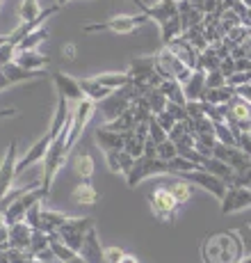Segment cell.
<instances>
[{"instance_id": "60", "label": "cell", "mask_w": 251, "mask_h": 263, "mask_svg": "<svg viewBox=\"0 0 251 263\" xmlns=\"http://www.w3.org/2000/svg\"><path fill=\"white\" fill-rule=\"evenodd\" d=\"M174 3H180V0H174Z\"/></svg>"}, {"instance_id": "44", "label": "cell", "mask_w": 251, "mask_h": 263, "mask_svg": "<svg viewBox=\"0 0 251 263\" xmlns=\"http://www.w3.org/2000/svg\"><path fill=\"white\" fill-rule=\"evenodd\" d=\"M14 55H16V46H14V44L7 39V42L0 46V69H3L7 62H12Z\"/></svg>"}, {"instance_id": "13", "label": "cell", "mask_w": 251, "mask_h": 263, "mask_svg": "<svg viewBox=\"0 0 251 263\" xmlns=\"http://www.w3.org/2000/svg\"><path fill=\"white\" fill-rule=\"evenodd\" d=\"M135 3L139 5L142 14L149 21H153L158 25H162L164 21H169L172 16L178 14V3H174V0H158L155 5H147V3H142V0H135Z\"/></svg>"}, {"instance_id": "22", "label": "cell", "mask_w": 251, "mask_h": 263, "mask_svg": "<svg viewBox=\"0 0 251 263\" xmlns=\"http://www.w3.org/2000/svg\"><path fill=\"white\" fill-rule=\"evenodd\" d=\"M0 73L5 76V78L9 80V85H16V83H23V80H37V78H41L44 71H28V69H23V67H18L16 62H7L3 69H0Z\"/></svg>"}, {"instance_id": "52", "label": "cell", "mask_w": 251, "mask_h": 263, "mask_svg": "<svg viewBox=\"0 0 251 263\" xmlns=\"http://www.w3.org/2000/svg\"><path fill=\"white\" fill-rule=\"evenodd\" d=\"M16 115H18L16 108H5V110H0V119H5V117H16Z\"/></svg>"}, {"instance_id": "10", "label": "cell", "mask_w": 251, "mask_h": 263, "mask_svg": "<svg viewBox=\"0 0 251 263\" xmlns=\"http://www.w3.org/2000/svg\"><path fill=\"white\" fill-rule=\"evenodd\" d=\"M242 209H251V188L247 185H226L222 197V213L231 215Z\"/></svg>"}, {"instance_id": "25", "label": "cell", "mask_w": 251, "mask_h": 263, "mask_svg": "<svg viewBox=\"0 0 251 263\" xmlns=\"http://www.w3.org/2000/svg\"><path fill=\"white\" fill-rule=\"evenodd\" d=\"M73 170H75V174H78L80 181H92L94 170H96L94 156L89 154V151H78V154L73 156Z\"/></svg>"}, {"instance_id": "23", "label": "cell", "mask_w": 251, "mask_h": 263, "mask_svg": "<svg viewBox=\"0 0 251 263\" xmlns=\"http://www.w3.org/2000/svg\"><path fill=\"white\" fill-rule=\"evenodd\" d=\"M201 170H205V172H210L213 176H217V179H222L226 185L233 181V167H228L226 163H222L219 158H215V156H208V158H203L201 160Z\"/></svg>"}, {"instance_id": "41", "label": "cell", "mask_w": 251, "mask_h": 263, "mask_svg": "<svg viewBox=\"0 0 251 263\" xmlns=\"http://www.w3.org/2000/svg\"><path fill=\"white\" fill-rule=\"evenodd\" d=\"M249 80H251V71H235L226 78V85L233 87V89H238V87H242V85H247Z\"/></svg>"}, {"instance_id": "9", "label": "cell", "mask_w": 251, "mask_h": 263, "mask_svg": "<svg viewBox=\"0 0 251 263\" xmlns=\"http://www.w3.org/2000/svg\"><path fill=\"white\" fill-rule=\"evenodd\" d=\"M178 176L187 181L190 185L210 192L215 199L222 201V197H224V192H226V183H224L222 179H217V176H213L210 172H205V170L199 167V170H192V172H183V174H178Z\"/></svg>"}, {"instance_id": "12", "label": "cell", "mask_w": 251, "mask_h": 263, "mask_svg": "<svg viewBox=\"0 0 251 263\" xmlns=\"http://www.w3.org/2000/svg\"><path fill=\"white\" fill-rule=\"evenodd\" d=\"M213 156L219 158L222 163H226L228 167L233 170H247L251 167V158L244 154L240 146H228V144H222V142H215L213 146Z\"/></svg>"}, {"instance_id": "43", "label": "cell", "mask_w": 251, "mask_h": 263, "mask_svg": "<svg viewBox=\"0 0 251 263\" xmlns=\"http://www.w3.org/2000/svg\"><path fill=\"white\" fill-rule=\"evenodd\" d=\"M226 85V78L222 76L219 69H213V71L205 73V89H215V87H224Z\"/></svg>"}, {"instance_id": "50", "label": "cell", "mask_w": 251, "mask_h": 263, "mask_svg": "<svg viewBox=\"0 0 251 263\" xmlns=\"http://www.w3.org/2000/svg\"><path fill=\"white\" fill-rule=\"evenodd\" d=\"M219 71H222L224 78H228L231 73H235V60L233 58H222V62H219Z\"/></svg>"}, {"instance_id": "56", "label": "cell", "mask_w": 251, "mask_h": 263, "mask_svg": "<svg viewBox=\"0 0 251 263\" xmlns=\"http://www.w3.org/2000/svg\"><path fill=\"white\" fill-rule=\"evenodd\" d=\"M238 263H251V256H242V259H240Z\"/></svg>"}, {"instance_id": "34", "label": "cell", "mask_w": 251, "mask_h": 263, "mask_svg": "<svg viewBox=\"0 0 251 263\" xmlns=\"http://www.w3.org/2000/svg\"><path fill=\"white\" fill-rule=\"evenodd\" d=\"M94 80H96L98 85H103V87H108V89H119V87H126V85L130 83V78H128V73H98V76H94Z\"/></svg>"}, {"instance_id": "27", "label": "cell", "mask_w": 251, "mask_h": 263, "mask_svg": "<svg viewBox=\"0 0 251 263\" xmlns=\"http://www.w3.org/2000/svg\"><path fill=\"white\" fill-rule=\"evenodd\" d=\"M158 89L164 94V99H167L169 103H178V105L187 103V99H185V94H183V85L176 78H164L162 83L158 85Z\"/></svg>"}, {"instance_id": "51", "label": "cell", "mask_w": 251, "mask_h": 263, "mask_svg": "<svg viewBox=\"0 0 251 263\" xmlns=\"http://www.w3.org/2000/svg\"><path fill=\"white\" fill-rule=\"evenodd\" d=\"M75 55H78V46H75L73 42L64 44V46H62V58L67 60V62H73V60H75Z\"/></svg>"}, {"instance_id": "49", "label": "cell", "mask_w": 251, "mask_h": 263, "mask_svg": "<svg viewBox=\"0 0 251 263\" xmlns=\"http://www.w3.org/2000/svg\"><path fill=\"white\" fill-rule=\"evenodd\" d=\"M153 117H155V121H158V124L162 126L164 130H167V133L174 128V124H176L174 117H172V115H169V112H160V115H153Z\"/></svg>"}, {"instance_id": "59", "label": "cell", "mask_w": 251, "mask_h": 263, "mask_svg": "<svg viewBox=\"0 0 251 263\" xmlns=\"http://www.w3.org/2000/svg\"><path fill=\"white\" fill-rule=\"evenodd\" d=\"M242 3H244V7L247 9H251V0H242Z\"/></svg>"}, {"instance_id": "53", "label": "cell", "mask_w": 251, "mask_h": 263, "mask_svg": "<svg viewBox=\"0 0 251 263\" xmlns=\"http://www.w3.org/2000/svg\"><path fill=\"white\" fill-rule=\"evenodd\" d=\"M7 87H12V85H9V80L5 78L3 73H0V92H5V89H7Z\"/></svg>"}, {"instance_id": "55", "label": "cell", "mask_w": 251, "mask_h": 263, "mask_svg": "<svg viewBox=\"0 0 251 263\" xmlns=\"http://www.w3.org/2000/svg\"><path fill=\"white\" fill-rule=\"evenodd\" d=\"M5 224H7V222H5V213L0 211V227H5Z\"/></svg>"}, {"instance_id": "5", "label": "cell", "mask_w": 251, "mask_h": 263, "mask_svg": "<svg viewBox=\"0 0 251 263\" xmlns=\"http://www.w3.org/2000/svg\"><path fill=\"white\" fill-rule=\"evenodd\" d=\"M137 96H142L135 89V85L133 83H128L126 87H119V89H114L112 94L108 96V99H103L100 103V110H103V115H105V121H112V119H117L119 115H123L126 110L130 108V103H133Z\"/></svg>"}, {"instance_id": "48", "label": "cell", "mask_w": 251, "mask_h": 263, "mask_svg": "<svg viewBox=\"0 0 251 263\" xmlns=\"http://www.w3.org/2000/svg\"><path fill=\"white\" fill-rule=\"evenodd\" d=\"M105 154V160H108V167L112 174H121L119 172V151H103Z\"/></svg>"}, {"instance_id": "37", "label": "cell", "mask_w": 251, "mask_h": 263, "mask_svg": "<svg viewBox=\"0 0 251 263\" xmlns=\"http://www.w3.org/2000/svg\"><path fill=\"white\" fill-rule=\"evenodd\" d=\"M167 167H169V174H183V172L199 170L201 165L192 163V160H187V158H183V156H176V158L167 160Z\"/></svg>"}, {"instance_id": "16", "label": "cell", "mask_w": 251, "mask_h": 263, "mask_svg": "<svg viewBox=\"0 0 251 263\" xmlns=\"http://www.w3.org/2000/svg\"><path fill=\"white\" fill-rule=\"evenodd\" d=\"M78 254L82 256L85 263H103V245H100V240H98L96 227H92V229L87 231Z\"/></svg>"}, {"instance_id": "35", "label": "cell", "mask_w": 251, "mask_h": 263, "mask_svg": "<svg viewBox=\"0 0 251 263\" xmlns=\"http://www.w3.org/2000/svg\"><path fill=\"white\" fill-rule=\"evenodd\" d=\"M50 247V234H44V231H37V229H32V238H30V245H28V252H30V256H37L39 252H44V250H48Z\"/></svg>"}, {"instance_id": "21", "label": "cell", "mask_w": 251, "mask_h": 263, "mask_svg": "<svg viewBox=\"0 0 251 263\" xmlns=\"http://www.w3.org/2000/svg\"><path fill=\"white\" fill-rule=\"evenodd\" d=\"M94 140L103 151H121L123 149V133H114L108 128H96L94 130Z\"/></svg>"}, {"instance_id": "42", "label": "cell", "mask_w": 251, "mask_h": 263, "mask_svg": "<svg viewBox=\"0 0 251 263\" xmlns=\"http://www.w3.org/2000/svg\"><path fill=\"white\" fill-rule=\"evenodd\" d=\"M190 5H194V7L199 9L203 16H208V14H215L217 12V5H219V0H187Z\"/></svg>"}, {"instance_id": "40", "label": "cell", "mask_w": 251, "mask_h": 263, "mask_svg": "<svg viewBox=\"0 0 251 263\" xmlns=\"http://www.w3.org/2000/svg\"><path fill=\"white\" fill-rule=\"evenodd\" d=\"M178 156V151H176V146H174V142L172 140H164V142H160L158 146H155V158H160V160H172V158H176Z\"/></svg>"}, {"instance_id": "14", "label": "cell", "mask_w": 251, "mask_h": 263, "mask_svg": "<svg viewBox=\"0 0 251 263\" xmlns=\"http://www.w3.org/2000/svg\"><path fill=\"white\" fill-rule=\"evenodd\" d=\"M18 142L16 140H12L7 146V151H5V158L3 163H0V199H3L5 195H7L9 190H12L14 185V165H16V158H18Z\"/></svg>"}, {"instance_id": "18", "label": "cell", "mask_w": 251, "mask_h": 263, "mask_svg": "<svg viewBox=\"0 0 251 263\" xmlns=\"http://www.w3.org/2000/svg\"><path fill=\"white\" fill-rule=\"evenodd\" d=\"M14 62L18 67L28 69V71H46V67L50 64V58L46 53H39L34 48V50H21V53H16L14 55Z\"/></svg>"}, {"instance_id": "31", "label": "cell", "mask_w": 251, "mask_h": 263, "mask_svg": "<svg viewBox=\"0 0 251 263\" xmlns=\"http://www.w3.org/2000/svg\"><path fill=\"white\" fill-rule=\"evenodd\" d=\"M233 96H235V89L228 87V85H224V87L205 89L203 96H201V101H205V103H210V105H224V103H231Z\"/></svg>"}, {"instance_id": "33", "label": "cell", "mask_w": 251, "mask_h": 263, "mask_svg": "<svg viewBox=\"0 0 251 263\" xmlns=\"http://www.w3.org/2000/svg\"><path fill=\"white\" fill-rule=\"evenodd\" d=\"M135 126H137V124H135V117H133V112H130V108H128L123 115H119L117 119H112V121H105V126H103V128L114 130V133H128V130H133Z\"/></svg>"}, {"instance_id": "11", "label": "cell", "mask_w": 251, "mask_h": 263, "mask_svg": "<svg viewBox=\"0 0 251 263\" xmlns=\"http://www.w3.org/2000/svg\"><path fill=\"white\" fill-rule=\"evenodd\" d=\"M50 142H53V140H50L48 133H46L41 140H37V142L30 146L28 151H25V156L16 158V165H14V179H18V176H21L25 170L32 167V165L41 163L44 156H46V151H48V146H50Z\"/></svg>"}, {"instance_id": "46", "label": "cell", "mask_w": 251, "mask_h": 263, "mask_svg": "<svg viewBox=\"0 0 251 263\" xmlns=\"http://www.w3.org/2000/svg\"><path fill=\"white\" fill-rule=\"evenodd\" d=\"M164 112L172 115L174 121H187V112H185V105L169 103V101H167V108H164Z\"/></svg>"}, {"instance_id": "6", "label": "cell", "mask_w": 251, "mask_h": 263, "mask_svg": "<svg viewBox=\"0 0 251 263\" xmlns=\"http://www.w3.org/2000/svg\"><path fill=\"white\" fill-rule=\"evenodd\" d=\"M158 174H169L167 163L160 158L139 156V158H135V165L130 167L128 174H126V183H128V188H135V185H139L142 181H147L149 176H158Z\"/></svg>"}, {"instance_id": "29", "label": "cell", "mask_w": 251, "mask_h": 263, "mask_svg": "<svg viewBox=\"0 0 251 263\" xmlns=\"http://www.w3.org/2000/svg\"><path fill=\"white\" fill-rule=\"evenodd\" d=\"M50 250H53V254L57 256L59 261H64V263H85L82 256H80L78 252L69 250V247L64 245V242L59 240L55 234H50Z\"/></svg>"}, {"instance_id": "4", "label": "cell", "mask_w": 251, "mask_h": 263, "mask_svg": "<svg viewBox=\"0 0 251 263\" xmlns=\"http://www.w3.org/2000/svg\"><path fill=\"white\" fill-rule=\"evenodd\" d=\"M149 23V18L144 14H117V16L108 18L103 23H87L85 25V32H114V34H130L139 28V25Z\"/></svg>"}, {"instance_id": "28", "label": "cell", "mask_w": 251, "mask_h": 263, "mask_svg": "<svg viewBox=\"0 0 251 263\" xmlns=\"http://www.w3.org/2000/svg\"><path fill=\"white\" fill-rule=\"evenodd\" d=\"M139 99H142V103L147 105V110L151 115H160V112H164V108H167V99H164V94L160 92L158 87L144 92Z\"/></svg>"}, {"instance_id": "30", "label": "cell", "mask_w": 251, "mask_h": 263, "mask_svg": "<svg viewBox=\"0 0 251 263\" xmlns=\"http://www.w3.org/2000/svg\"><path fill=\"white\" fill-rule=\"evenodd\" d=\"M71 197H73L75 204H80V206H94L98 201V190L94 188L89 181H82V183L73 190Z\"/></svg>"}, {"instance_id": "8", "label": "cell", "mask_w": 251, "mask_h": 263, "mask_svg": "<svg viewBox=\"0 0 251 263\" xmlns=\"http://www.w3.org/2000/svg\"><path fill=\"white\" fill-rule=\"evenodd\" d=\"M44 199H46V195H44V190L39 188V185H37V188H32V190H28V192H23L21 197H16V199H14L12 204L3 211L7 227L9 224H16V222H23V217L30 211V206L39 204V201H44Z\"/></svg>"}, {"instance_id": "32", "label": "cell", "mask_w": 251, "mask_h": 263, "mask_svg": "<svg viewBox=\"0 0 251 263\" xmlns=\"http://www.w3.org/2000/svg\"><path fill=\"white\" fill-rule=\"evenodd\" d=\"M162 185L169 190V195H172L178 204H185V201H190V197H192V185H190L185 179H180V176L174 181H169V183H162Z\"/></svg>"}, {"instance_id": "19", "label": "cell", "mask_w": 251, "mask_h": 263, "mask_svg": "<svg viewBox=\"0 0 251 263\" xmlns=\"http://www.w3.org/2000/svg\"><path fill=\"white\" fill-rule=\"evenodd\" d=\"M69 117H71V110H69V99L62 94H57V105H55V115H53V121L48 126V138L55 140L62 128L69 124Z\"/></svg>"}, {"instance_id": "47", "label": "cell", "mask_w": 251, "mask_h": 263, "mask_svg": "<svg viewBox=\"0 0 251 263\" xmlns=\"http://www.w3.org/2000/svg\"><path fill=\"white\" fill-rule=\"evenodd\" d=\"M133 165H135V158H133V156L126 154L123 149L119 151V172H121V174H128Z\"/></svg>"}, {"instance_id": "24", "label": "cell", "mask_w": 251, "mask_h": 263, "mask_svg": "<svg viewBox=\"0 0 251 263\" xmlns=\"http://www.w3.org/2000/svg\"><path fill=\"white\" fill-rule=\"evenodd\" d=\"M48 25L44 23V25H39V28H34V30H30L28 34L21 39V42L16 44V53H21V50H34V48H39L44 42L48 39Z\"/></svg>"}, {"instance_id": "3", "label": "cell", "mask_w": 251, "mask_h": 263, "mask_svg": "<svg viewBox=\"0 0 251 263\" xmlns=\"http://www.w3.org/2000/svg\"><path fill=\"white\" fill-rule=\"evenodd\" d=\"M92 227H96L94 217H71L69 215L67 220L55 229V236H57L69 250L80 252V245H82L85 236H87V231L92 229Z\"/></svg>"}, {"instance_id": "58", "label": "cell", "mask_w": 251, "mask_h": 263, "mask_svg": "<svg viewBox=\"0 0 251 263\" xmlns=\"http://www.w3.org/2000/svg\"><path fill=\"white\" fill-rule=\"evenodd\" d=\"M5 42H7V34H0V46H3Z\"/></svg>"}, {"instance_id": "26", "label": "cell", "mask_w": 251, "mask_h": 263, "mask_svg": "<svg viewBox=\"0 0 251 263\" xmlns=\"http://www.w3.org/2000/svg\"><path fill=\"white\" fill-rule=\"evenodd\" d=\"M80 89H82V96L85 99H89L92 103H100L103 99H108L110 94H112V89L103 87V85H98L94 78H87V80H78Z\"/></svg>"}, {"instance_id": "17", "label": "cell", "mask_w": 251, "mask_h": 263, "mask_svg": "<svg viewBox=\"0 0 251 263\" xmlns=\"http://www.w3.org/2000/svg\"><path fill=\"white\" fill-rule=\"evenodd\" d=\"M30 238H32V227L28 222H16L7 227V242L3 247H14V250H28Z\"/></svg>"}, {"instance_id": "38", "label": "cell", "mask_w": 251, "mask_h": 263, "mask_svg": "<svg viewBox=\"0 0 251 263\" xmlns=\"http://www.w3.org/2000/svg\"><path fill=\"white\" fill-rule=\"evenodd\" d=\"M41 14V7H39V0H23L21 9H18V16H21L23 23H30Z\"/></svg>"}, {"instance_id": "15", "label": "cell", "mask_w": 251, "mask_h": 263, "mask_svg": "<svg viewBox=\"0 0 251 263\" xmlns=\"http://www.w3.org/2000/svg\"><path fill=\"white\" fill-rule=\"evenodd\" d=\"M50 80H53V85H55V89H57V94L67 96L69 101H75V103H80V101L85 99V96H82V89H80V85H78V80L71 78L69 73H64V71H53V73H50Z\"/></svg>"}, {"instance_id": "54", "label": "cell", "mask_w": 251, "mask_h": 263, "mask_svg": "<svg viewBox=\"0 0 251 263\" xmlns=\"http://www.w3.org/2000/svg\"><path fill=\"white\" fill-rule=\"evenodd\" d=\"M119 263H139V261L135 259L133 254H123V256H121V261H119Z\"/></svg>"}, {"instance_id": "39", "label": "cell", "mask_w": 251, "mask_h": 263, "mask_svg": "<svg viewBox=\"0 0 251 263\" xmlns=\"http://www.w3.org/2000/svg\"><path fill=\"white\" fill-rule=\"evenodd\" d=\"M147 124H149V140H151V142H155V146H158L160 142H164V140H167V130H164L162 126H160L158 121H155L153 115L149 117Z\"/></svg>"}, {"instance_id": "45", "label": "cell", "mask_w": 251, "mask_h": 263, "mask_svg": "<svg viewBox=\"0 0 251 263\" xmlns=\"http://www.w3.org/2000/svg\"><path fill=\"white\" fill-rule=\"evenodd\" d=\"M123 254L121 247H103V263H119Z\"/></svg>"}, {"instance_id": "61", "label": "cell", "mask_w": 251, "mask_h": 263, "mask_svg": "<svg viewBox=\"0 0 251 263\" xmlns=\"http://www.w3.org/2000/svg\"><path fill=\"white\" fill-rule=\"evenodd\" d=\"M0 5H3V0H0Z\"/></svg>"}, {"instance_id": "7", "label": "cell", "mask_w": 251, "mask_h": 263, "mask_svg": "<svg viewBox=\"0 0 251 263\" xmlns=\"http://www.w3.org/2000/svg\"><path fill=\"white\" fill-rule=\"evenodd\" d=\"M149 204H151V211L158 220L167 222V224H174L176 222V215H178V209L180 204L169 195V190L164 185H158L153 192L149 195Z\"/></svg>"}, {"instance_id": "2", "label": "cell", "mask_w": 251, "mask_h": 263, "mask_svg": "<svg viewBox=\"0 0 251 263\" xmlns=\"http://www.w3.org/2000/svg\"><path fill=\"white\" fill-rule=\"evenodd\" d=\"M69 154H71V151L67 149V126H64L62 133L50 142L46 156H44V179H41V185H39V188L44 190L46 197L50 195V188H53V183H55V176H57V172L64 167Z\"/></svg>"}, {"instance_id": "1", "label": "cell", "mask_w": 251, "mask_h": 263, "mask_svg": "<svg viewBox=\"0 0 251 263\" xmlns=\"http://www.w3.org/2000/svg\"><path fill=\"white\" fill-rule=\"evenodd\" d=\"M244 256V242L238 231H217L201 242L203 263H238Z\"/></svg>"}, {"instance_id": "57", "label": "cell", "mask_w": 251, "mask_h": 263, "mask_svg": "<svg viewBox=\"0 0 251 263\" xmlns=\"http://www.w3.org/2000/svg\"><path fill=\"white\" fill-rule=\"evenodd\" d=\"M67 3H69V0H55V5H59V7H64Z\"/></svg>"}, {"instance_id": "20", "label": "cell", "mask_w": 251, "mask_h": 263, "mask_svg": "<svg viewBox=\"0 0 251 263\" xmlns=\"http://www.w3.org/2000/svg\"><path fill=\"white\" fill-rule=\"evenodd\" d=\"M203 92H205V71L197 67L192 73H190L187 83L183 85V94L187 101H201Z\"/></svg>"}, {"instance_id": "36", "label": "cell", "mask_w": 251, "mask_h": 263, "mask_svg": "<svg viewBox=\"0 0 251 263\" xmlns=\"http://www.w3.org/2000/svg\"><path fill=\"white\" fill-rule=\"evenodd\" d=\"M213 126H215V140H217V142L228 144V146H238L233 130L228 128V124H226V121H213Z\"/></svg>"}]
</instances>
